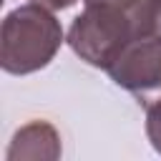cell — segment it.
Masks as SVG:
<instances>
[{
	"instance_id": "obj_7",
	"label": "cell",
	"mask_w": 161,
	"mask_h": 161,
	"mask_svg": "<svg viewBox=\"0 0 161 161\" xmlns=\"http://www.w3.org/2000/svg\"><path fill=\"white\" fill-rule=\"evenodd\" d=\"M86 5H121V8H131L138 0H83Z\"/></svg>"
},
{
	"instance_id": "obj_5",
	"label": "cell",
	"mask_w": 161,
	"mask_h": 161,
	"mask_svg": "<svg viewBox=\"0 0 161 161\" xmlns=\"http://www.w3.org/2000/svg\"><path fill=\"white\" fill-rule=\"evenodd\" d=\"M146 136L156 153H161V98L146 106Z\"/></svg>"
},
{
	"instance_id": "obj_6",
	"label": "cell",
	"mask_w": 161,
	"mask_h": 161,
	"mask_svg": "<svg viewBox=\"0 0 161 161\" xmlns=\"http://www.w3.org/2000/svg\"><path fill=\"white\" fill-rule=\"evenodd\" d=\"M30 3L43 5V8H48V10H65V8L75 5V0H30Z\"/></svg>"
},
{
	"instance_id": "obj_4",
	"label": "cell",
	"mask_w": 161,
	"mask_h": 161,
	"mask_svg": "<svg viewBox=\"0 0 161 161\" xmlns=\"http://www.w3.org/2000/svg\"><path fill=\"white\" fill-rule=\"evenodd\" d=\"M60 133L48 121H30L15 131L5 158L8 161H55L60 158Z\"/></svg>"
},
{
	"instance_id": "obj_2",
	"label": "cell",
	"mask_w": 161,
	"mask_h": 161,
	"mask_svg": "<svg viewBox=\"0 0 161 161\" xmlns=\"http://www.w3.org/2000/svg\"><path fill=\"white\" fill-rule=\"evenodd\" d=\"M65 35L53 10L25 3L10 10L0 28V65L10 75H28L45 68L60 50Z\"/></svg>"
},
{
	"instance_id": "obj_1",
	"label": "cell",
	"mask_w": 161,
	"mask_h": 161,
	"mask_svg": "<svg viewBox=\"0 0 161 161\" xmlns=\"http://www.w3.org/2000/svg\"><path fill=\"white\" fill-rule=\"evenodd\" d=\"M151 35H161V0H138L131 8L86 5L73 18L65 43L80 60L106 70L126 45Z\"/></svg>"
},
{
	"instance_id": "obj_3",
	"label": "cell",
	"mask_w": 161,
	"mask_h": 161,
	"mask_svg": "<svg viewBox=\"0 0 161 161\" xmlns=\"http://www.w3.org/2000/svg\"><path fill=\"white\" fill-rule=\"evenodd\" d=\"M111 80L133 93L143 106L161 98V35L133 40L106 68Z\"/></svg>"
}]
</instances>
